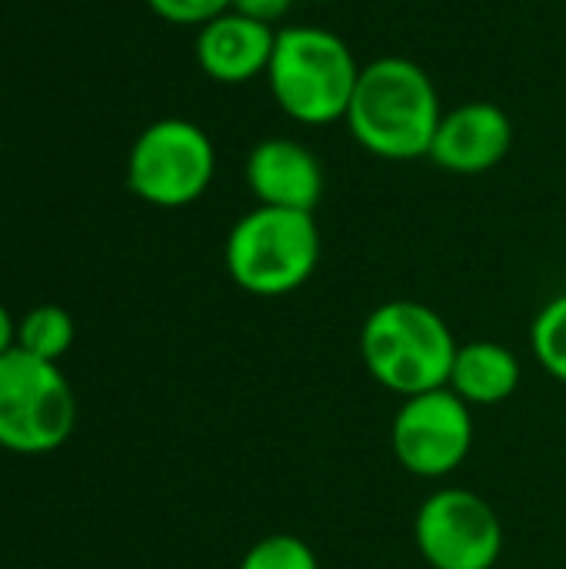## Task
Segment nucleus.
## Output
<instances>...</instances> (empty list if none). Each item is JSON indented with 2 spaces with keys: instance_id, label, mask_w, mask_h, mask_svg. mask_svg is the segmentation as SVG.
I'll list each match as a JSON object with an SVG mask.
<instances>
[{
  "instance_id": "nucleus-1",
  "label": "nucleus",
  "mask_w": 566,
  "mask_h": 569,
  "mask_svg": "<svg viewBox=\"0 0 566 569\" xmlns=\"http://www.w3.org/2000/svg\"><path fill=\"white\" fill-rule=\"evenodd\" d=\"M440 117L434 77L417 60L387 53L360 67L344 123L370 157L407 163L430 157Z\"/></svg>"
},
{
  "instance_id": "nucleus-2",
  "label": "nucleus",
  "mask_w": 566,
  "mask_h": 569,
  "mask_svg": "<svg viewBox=\"0 0 566 569\" xmlns=\"http://www.w3.org/2000/svg\"><path fill=\"white\" fill-rule=\"evenodd\" d=\"M360 63L350 43L314 23H290L277 30L267 87L274 103L304 127H327L347 117Z\"/></svg>"
},
{
  "instance_id": "nucleus-3",
  "label": "nucleus",
  "mask_w": 566,
  "mask_h": 569,
  "mask_svg": "<svg viewBox=\"0 0 566 569\" xmlns=\"http://www.w3.org/2000/svg\"><path fill=\"white\" fill-rule=\"evenodd\" d=\"M457 347L447 320L417 300H387L360 327L367 373L404 400L447 387Z\"/></svg>"
},
{
  "instance_id": "nucleus-4",
  "label": "nucleus",
  "mask_w": 566,
  "mask_h": 569,
  "mask_svg": "<svg viewBox=\"0 0 566 569\" xmlns=\"http://www.w3.org/2000/svg\"><path fill=\"white\" fill-rule=\"evenodd\" d=\"M224 263L244 293L287 297L300 290L320 263V227L314 213L257 203L230 227Z\"/></svg>"
},
{
  "instance_id": "nucleus-5",
  "label": "nucleus",
  "mask_w": 566,
  "mask_h": 569,
  "mask_svg": "<svg viewBox=\"0 0 566 569\" xmlns=\"http://www.w3.org/2000/svg\"><path fill=\"white\" fill-rule=\"evenodd\" d=\"M77 427V397L57 363L13 347L0 357V447L20 457L60 450Z\"/></svg>"
},
{
  "instance_id": "nucleus-6",
  "label": "nucleus",
  "mask_w": 566,
  "mask_h": 569,
  "mask_svg": "<svg viewBox=\"0 0 566 569\" xmlns=\"http://www.w3.org/2000/svg\"><path fill=\"white\" fill-rule=\"evenodd\" d=\"M217 173V150L210 133L183 117L147 123L127 153V187L137 200L180 210L197 203Z\"/></svg>"
},
{
  "instance_id": "nucleus-7",
  "label": "nucleus",
  "mask_w": 566,
  "mask_h": 569,
  "mask_svg": "<svg viewBox=\"0 0 566 569\" xmlns=\"http://www.w3.org/2000/svg\"><path fill=\"white\" fill-rule=\"evenodd\" d=\"M414 543L430 569H494L504 553V523L474 490H437L414 517Z\"/></svg>"
},
{
  "instance_id": "nucleus-8",
  "label": "nucleus",
  "mask_w": 566,
  "mask_h": 569,
  "mask_svg": "<svg viewBox=\"0 0 566 569\" xmlns=\"http://www.w3.org/2000/svg\"><path fill=\"white\" fill-rule=\"evenodd\" d=\"M474 447V407L450 387L407 397L390 423L397 463L420 480L450 477Z\"/></svg>"
},
{
  "instance_id": "nucleus-9",
  "label": "nucleus",
  "mask_w": 566,
  "mask_h": 569,
  "mask_svg": "<svg viewBox=\"0 0 566 569\" xmlns=\"http://www.w3.org/2000/svg\"><path fill=\"white\" fill-rule=\"evenodd\" d=\"M514 147V120L500 103L467 100L454 110H444L430 160L447 173H487Z\"/></svg>"
},
{
  "instance_id": "nucleus-10",
  "label": "nucleus",
  "mask_w": 566,
  "mask_h": 569,
  "mask_svg": "<svg viewBox=\"0 0 566 569\" xmlns=\"http://www.w3.org/2000/svg\"><path fill=\"white\" fill-rule=\"evenodd\" d=\"M244 180L260 207L314 213L324 197V167L317 153L290 137L260 140L247 153Z\"/></svg>"
},
{
  "instance_id": "nucleus-11",
  "label": "nucleus",
  "mask_w": 566,
  "mask_h": 569,
  "mask_svg": "<svg viewBox=\"0 0 566 569\" xmlns=\"http://www.w3.org/2000/svg\"><path fill=\"white\" fill-rule=\"evenodd\" d=\"M277 43V27L237 13L234 7L197 30V67L203 77L224 87H240L257 77H267Z\"/></svg>"
},
{
  "instance_id": "nucleus-12",
  "label": "nucleus",
  "mask_w": 566,
  "mask_h": 569,
  "mask_svg": "<svg viewBox=\"0 0 566 569\" xmlns=\"http://www.w3.org/2000/svg\"><path fill=\"white\" fill-rule=\"evenodd\" d=\"M520 377L524 370L510 347L494 340H470L457 347L447 387L467 407H497L517 393Z\"/></svg>"
},
{
  "instance_id": "nucleus-13",
  "label": "nucleus",
  "mask_w": 566,
  "mask_h": 569,
  "mask_svg": "<svg viewBox=\"0 0 566 569\" xmlns=\"http://www.w3.org/2000/svg\"><path fill=\"white\" fill-rule=\"evenodd\" d=\"M73 317L57 303H43L27 310L17 323V347L47 363H60V357L73 347Z\"/></svg>"
},
{
  "instance_id": "nucleus-14",
  "label": "nucleus",
  "mask_w": 566,
  "mask_h": 569,
  "mask_svg": "<svg viewBox=\"0 0 566 569\" xmlns=\"http://www.w3.org/2000/svg\"><path fill=\"white\" fill-rule=\"evenodd\" d=\"M530 350L537 363L566 383V293L550 297L530 323Z\"/></svg>"
},
{
  "instance_id": "nucleus-15",
  "label": "nucleus",
  "mask_w": 566,
  "mask_h": 569,
  "mask_svg": "<svg viewBox=\"0 0 566 569\" xmlns=\"http://www.w3.org/2000/svg\"><path fill=\"white\" fill-rule=\"evenodd\" d=\"M237 569H320V563L307 540L294 533H270L244 553Z\"/></svg>"
},
{
  "instance_id": "nucleus-16",
  "label": "nucleus",
  "mask_w": 566,
  "mask_h": 569,
  "mask_svg": "<svg viewBox=\"0 0 566 569\" xmlns=\"http://www.w3.org/2000/svg\"><path fill=\"white\" fill-rule=\"evenodd\" d=\"M147 7L167 20V23H177V27H203L210 23L214 17L227 13L234 7V0H147Z\"/></svg>"
},
{
  "instance_id": "nucleus-17",
  "label": "nucleus",
  "mask_w": 566,
  "mask_h": 569,
  "mask_svg": "<svg viewBox=\"0 0 566 569\" xmlns=\"http://www.w3.org/2000/svg\"><path fill=\"white\" fill-rule=\"evenodd\" d=\"M294 3H297V0H234V10L244 13V17H254V20L274 27V23H280V20L290 13Z\"/></svg>"
},
{
  "instance_id": "nucleus-18",
  "label": "nucleus",
  "mask_w": 566,
  "mask_h": 569,
  "mask_svg": "<svg viewBox=\"0 0 566 569\" xmlns=\"http://www.w3.org/2000/svg\"><path fill=\"white\" fill-rule=\"evenodd\" d=\"M13 347H17V323H13L10 310L0 303V357L10 353Z\"/></svg>"
},
{
  "instance_id": "nucleus-19",
  "label": "nucleus",
  "mask_w": 566,
  "mask_h": 569,
  "mask_svg": "<svg viewBox=\"0 0 566 569\" xmlns=\"http://www.w3.org/2000/svg\"><path fill=\"white\" fill-rule=\"evenodd\" d=\"M310 3H337V0H310Z\"/></svg>"
}]
</instances>
